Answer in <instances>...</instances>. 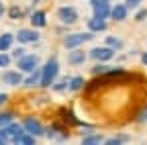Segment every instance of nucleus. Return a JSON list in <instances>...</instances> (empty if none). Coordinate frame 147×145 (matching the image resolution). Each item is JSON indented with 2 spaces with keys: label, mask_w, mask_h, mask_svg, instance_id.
I'll return each mask as SVG.
<instances>
[{
  "label": "nucleus",
  "mask_w": 147,
  "mask_h": 145,
  "mask_svg": "<svg viewBox=\"0 0 147 145\" xmlns=\"http://www.w3.org/2000/svg\"><path fill=\"white\" fill-rule=\"evenodd\" d=\"M57 74H59V61H57V57H49L47 61H45V65L41 67V84L39 86H43V88H49L55 80H57Z\"/></svg>",
  "instance_id": "nucleus-1"
},
{
  "label": "nucleus",
  "mask_w": 147,
  "mask_h": 145,
  "mask_svg": "<svg viewBox=\"0 0 147 145\" xmlns=\"http://www.w3.org/2000/svg\"><path fill=\"white\" fill-rule=\"evenodd\" d=\"M94 35L96 33H92V31H88V33H67L63 37V47L65 49H76V47L84 45L86 41L94 39Z\"/></svg>",
  "instance_id": "nucleus-2"
},
{
  "label": "nucleus",
  "mask_w": 147,
  "mask_h": 145,
  "mask_svg": "<svg viewBox=\"0 0 147 145\" xmlns=\"http://www.w3.org/2000/svg\"><path fill=\"white\" fill-rule=\"evenodd\" d=\"M39 63H41L39 55H35V53H25L23 57L16 59V69H21L23 74H29V71L39 67Z\"/></svg>",
  "instance_id": "nucleus-3"
},
{
  "label": "nucleus",
  "mask_w": 147,
  "mask_h": 145,
  "mask_svg": "<svg viewBox=\"0 0 147 145\" xmlns=\"http://www.w3.org/2000/svg\"><path fill=\"white\" fill-rule=\"evenodd\" d=\"M23 133H25L23 123L18 125V123H14V121H12V123H8L6 127H2V129H0V135H4L8 143H16V139L21 137Z\"/></svg>",
  "instance_id": "nucleus-4"
},
{
  "label": "nucleus",
  "mask_w": 147,
  "mask_h": 145,
  "mask_svg": "<svg viewBox=\"0 0 147 145\" xmlns=\"http://www.w3.org/2000/svg\"><path fill=\"white\" fill-rule=\"evenodd\" d=\"M57 19H59V23L61 25H74V23H78V19H80V14H78V10L74 8V6H61V8H57Z\"/></svg>",
  "instance_id": "nucleus-5"
},
{
  "label": "nucleus",
  "mask_w": 147,
  "mask_h": 145,
  "mask_svg": "<svg viewBox=\"0 0 147 145\" xmlns=\"http://www.w3.org/2000/svg\"><path fill=\"white\" fill-rule=\"evenodd\" d=\"M23 127H25V131H29V133L35 135V137L45 135V127L41 125V121H37L35 117H25V119H23Z\"/></svg>",
  "instance_id": "nucleus-6"
},
{
  "label": "nucleus",
  "mask_w": 147,
  "mask_h": 145,
  "mask_svg": "<svg viewBox=\"0 0 147 145\" xmlns=\"http://www.w3.org/2000/svg\"><path fill=\"white\" fill-rule=\"evenodd\" d=\"M90 57L94 61H110L115 57V49L108 47V45H102V47H94L90 51Z\"/></svg>",
  "instance_id": "nucleus-7"
},
{
  "label": "nucleus",
  "mask_w": 147,
  "mask_h": 145,
  "mask_svg": "<svg viewBox=\"0 0 147 145\" xmlns=\"http://www.w3.org/2000/svg\"><path fill=\"white\" fill-rule=\"evenodd\" d=\"M14 39H16L18 43H21V45H27V43H37V41H39V33L35 31V27H33V29H21V31H16Z\"/></svg>",
  "instance_id": "nucleus-8"
},
{
  "label": "nucleus",
  "mask_w": 147,
  "mask_h": 145,
  "mask_svg": "<svg viewBox=\"0 0 147 145\" xmlns=\"http://www.w3.org/2000/svg\"><path fill=\"white\" fill-rule=\"evenodd\" d=\"M0 80L8 86H18V84H23V71L21 69H4Z\"/></svg>",
  "instance_id": "nucleus-9"
},
{
  "label": "nucleus",
  "mask_w": 147,
  "mask_h": 145,
  "mask_svg": "<svg viewBox=\"0 0 147 145\" xmlns=\"http://www.w3.org/2000/svg\"><path fill=\"white\" fill-rule=\"evenodd\" d=\"M86 53H84V49H80V47H76V49H69V53H67V63L69 65H82L84 61H86Z\"/></svg>",
  "instance_id": "nucleus-10"
},
{
  "label": "nucleus",
  "mask_w": 147,
  "mask_h": 145,
  "mask_svg": "<svg viewBox=\"0 0 147 145\" xmlns=\"http://www.w3.org/2000/svg\"><path fill=\"white\" fill-rule=\"evenodd\" d=\"M127 14H129L127 4H115V6H110V19L117 21V23L125 21V19H127Z\"/></svg>",
  "instance_id": "nucleus-11"
},
{
  "label": "nucleus",
  "mask_w": 147,
  "mask_h": 145,
  "mask_svg": "<svg viewBox=\"0 0 147 145\" xmlns=\"http://www.w3.org/2000/svg\"><path fill=\"white\" fill-rule=\"evenodd\" d=\"M31 25L35 27V29H43V27H47V14L43 12V10H35V12H31Z\"/></svg>",
  "instance_id": "nucleus-12"
},
{
  "label": "nucleus",
  "mask_w": 147,
  "mask_h": 145,
  "mask_svg": "<svg viewBox=\"0 0 147 145\" xmlns=\"http://www.w3.org/2000/svg\"><path fill=\"white\" fill-rule=\"evenodd\" d=\"M23 84L27 88H33V86H39L41 84V67H37L33 71H29L27 78H23Z\"/></svg>",
  "instance_id": "nucleus-13"
},
{
  "label": "nucleus",
  "mask_w": 147,
  "mask_h": 145,
  "mask_svg": "<svg viewBox=\"0 0 147 145\" xmlns=\"http://www.w3.org/2000/svg\"><path fill=\"white\" fill-rule=\"evenodd\" d=\"M88 31H92V33L106 31V19H100V16H92V19H88Z\"/></svg>",
  "instance_id": "nucleus-14"
},
{
  "label": "nucleus",
  "mask_w": 147,
  "mask_h": 145,
  "mask_svg": "<svg viewBox=\"0 0 147 145\" xmlns=\"http://www.w3.org/2000/svg\"><path fill=\"white\" fill-rule=\"evenodd\" d=\"M12 43H14V35L12 33H2L0 35V51L12 49Z\"/></svg>",
  "instance_id": "nucleus-15"
},
{
  "label": "nucleus",
  "mask_w": 147,
  "mask_h": 145,
  "mask_svg": "<svg viewBox=\"0 0 147 145\" xmlns=\"http://www.w3.org/2000/svg\"><path fill=\"white\" fill-rule=\"evenodd\" d=\"M115 67H110V65H106V61H98L96 65H92V74L94 76H104V74H108V71H113Z\"/></svg>",
  "instance_id": "nucleus-16"
},
{
  "label": "nucleus",
  "mask_w": 147,
  "mask_h": 145,
  "mask_svg": "<svg viewBox=\"0 0 147 145\" xmlns=\"http://www.w3.org/2000/svg\"><path fill=\"white\" fill-rule=\"evenodd\" d=\"M94 8V16H100V19H108L110 16V4H96Z\"/></svg>",
  "instance_id": "nucleus-17"
},
{
  "label": "nucleus",
  "mask_w": 147,
  "mask_h": 145,
  "mask_svg": "<svg viewBox=\"0 0 147 145\" xmlns=\"http://www.w3.org/2000/svg\"><path fill=\"white\" fill-rule=\"evenodd\" d=\"M84 84H86V80H84L82 76H74V78H69V90H71V92H78V90H82Z\"/></svg>",
  "instance_id": "nucleus-18"
},
{
  "label": "nucleus",
  "mask_w": 147,
  "mask_h": 145,
  "mask_svg": "<svg viewBox=\"0 0 147 145\" xmlns=\"http://www.w3.org/2000/svg\"><path fill=\"white\" fill-rule=\"evenodd\" d=\"M51 88L55 90V92H63V90L69 88V78L65 76V78H61V80H55V82L51 84Z\"/></svg>",
  "instance_id": "nucleus-19"
},
{
  "label": "nucleus",
  "mask_w": 147,
  "mask_h": 145,
  "mask_svg": "<svg viewBox=\"0 0 147 145\" xmlns=\"http://www.w3.org/2000/svg\"><path fill=\"white\" fill-rule=\"evenodd\" d=\"M35 141H37V137H35V135H31L29 131H25V133H23L21 137L16 139V143H25V145H33Z\"/></svg>",
  "instance_id": "nucleus-20"
},
{
  "label": "nucleus",
  "mask_w": 147,
  "mask_h": 145,
  "mask_svg": "<svg viewBox=\"0 0 147 145\" xmlns=\"http://www.w3.org/2000/svg\"><path fill=\"white\" fill-rule=\"evenodd\" d=\"M12 121H14V113H10V111L0 113V129H2V127H6L8 123H12Z\"/></svg>",
  "instance_id": "nucleus-21"
},
{
  "label": "nucleus",
  "mask_w": 147,
  "mask_h": 145,
  "mask_svg": "<svg viewBox=\"0 0 147 145\" xmlns=\"http://www.w3.org/2000/svg\"><path fill=\"white\" fill-rule=\"evenodd\" d=\"M106 45L113 47L115 51H117V49H123V41H121L119 37H113V35H108V37H106Z\"/></svg>",
  "instance_id": "nucleus-22"
},
{
  "label": "nucleus",
  "mask_w": 147,
  "mask_h": 145,
  "mask_svg": "<svg viewBox=\"0 0 147 145\" xmlns=\"http://www.w3.org/2000/svg\"><path fill=\"white\" fill-rule=\"evenodd\" d=\"M104 139H102V135H88V137H82V143L84 145H94V143H102Z\"/></svg>",
  "instance_id": "nucleus-23"
},
{
  "label": "nucleus",
  "mask_w": 147,
  "mask_h": 145,
  "mask_svg": "<svg viewBox=\"0 0 147 145\" xmlns=\"http://www.w3.org/2000/svg\"><path fill=\"white\" fill-rule=\"evenodd\" d=\"M127 141H129V135H117V137L104 139V143H108V145H119V143H127Z\"/></svg>",
  "instance_id": "nucleus-24"
},
{
  "label": "nucleus",
  "mask_w": 147,
  "mask_h": 145,
  "mask_svg": "<svg viewBox=\"0 0 147 145\" xmlns=\"http://www.w3.org/2000/svg\"><path fill=\"white\" fill-rule=\"evenodd\" d=\"M12 57L8 55V51H0V67H8Z\"/></svg>",
  "instance_id": "nucleus-25"
},
{
  "label": "nucleus",
  "mask_w": 147,
  "mask_h": 145,
  "mask_svg": "<svg viewBox=\"0 0 147 145\" xmlns=\"http://www.w3.org/2000/svg\"><path fill=\"white\" fill-rule=\"evenodd\" d=\"M25 53H27V51H25V47L21 45V47H14V49H12V53H10V57H12V59H18V57H23Z\"/></svg>",
  "instance_id": "nucleus-26"
},
{
  "label": "nucleus",
  "mask_w": 147,
  "mask_h": 145,
  "mask_svg": "<svg viewBox=\"0 0 147 145\" xmlns=\"http://www.w3.org/2000/svg\"><path fill=\"white\" fill-rule=\"evenodd\" d=\"M8 14H10V19H21V16H23V8L12 6V8L8 10Z\"/></svg>",
  "instance_id": "nucleus-27"
},
{
  "label": "nucleus",
  "mask_w": 147,
  "mask_h": 145,
  "mask_svg": "<svg viewBox=\"0 0 147 145\" xmlns=\"http://www.w3.org/2000/svg\"><path fill=\"white\" fill-rule=\"evenodd\" d=\"M145 19H147V8H139L137 14H135V21H137V23H143Z\"/></svg>",
  "instance_id": "nucleus-28"
},
{
  "label": "nucleus",
  "mask_w": 147,
  "mask_h": 145,
  "mask_svg": "<svg viewBox=\"0 0 147 145\" xmlns=\"http://www.w3.org/2000/svg\"><path fill=\"white\" fill-rule=\"evenodd\" d=\"M135 121H137V123H145V121H147V106L143 108V111H141L137 117H135Z\"/></svg>",
  "instance_id": "nucleus-29"
},
{
  "label": "nucleus",
  "mask_w": 147,
  "mask_h": 145,
  "mask_svg": "<svg viewBox=\"0 0 147 145\" xmlns=\"http://www.w3.org/2000/svg\"><path fill=\"white\" fill-rule=\"evenodd\" d=\"M125 4H127V8H137L141 4V0H125Z\"/></svg>",
  "instance_id": "nucleus-30"
},
{
  "label": "nucleus",
  "mask_w": 147,
  "mask_h": 145,
  "mask_svg": "<svg viewBox=\"0 0 147 145\" xmlns=\"http://www.w3.org/2000/svg\"><path fill=\"white\" fill-rule=\"evenodd\" d=\"M90 4L92 6H96V4H110V0H90Z\"/></svg>",
  "instance_id": "nucleus-31"
},
{
  "label": "nucleus",
  "mask_w": 147,
  "mask_h": 145,
  "mask_svg": "<svg viewBox=\"0 0 147 145\" xmlns=\"http://www.w3.org/2000/svg\"><path fill=\"white\" fill-rule=\"evenodd\" d=\"M8 100V94H4V92H0V106H2L4 102Z\"/></svg>",
  "instance_id": "nucleus-32"
},
{
  "label": "nucleus",
  "mask_w": 147,
  "mask_h": 145,
  "mask_svg": "<svg viewBox=\"0 0 147 145\" xmlns=\"http://www.w3.org/2000/svg\"><path fill=\"white\" fill-rule=\"evenodd\" d=\"M141 63H143V65H147V51H145L143 55H141Z\"/></svg>",
  "instance_id": "nucleus-33"
},
{
  "label": "nucleus",
  "mask_w": 147,
  "mask_h": 145,
  "mask_svg": "<svg viewBox=\"0 0 147 145\" xmlns=\"http://www.w3.org/2000/svg\"><path fill=\"white\" fill-rule=\"evenodd\" d=\"M6 12V8H4V4H2V0H0V16H2Z\"/></svg>",
  "instance_id": "nucleus-34"
},
{
  "label": "nucleus",
  "mask_w": 147,
  "mask_h": 145,
  "mask_svg": "<svg viewBox=\"0 0 147 145\" xmlns=\"http://www.w3.org/2000/svg\"><path fill=\"white\" fill-rule=\"evenodd\" d=\"M2 143H8V141H6V137H4V135H0V145H2Z\"/></svg>",
  "instance_id": "nucleus-35"
}]
</instances>
